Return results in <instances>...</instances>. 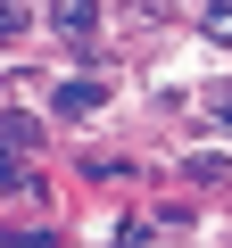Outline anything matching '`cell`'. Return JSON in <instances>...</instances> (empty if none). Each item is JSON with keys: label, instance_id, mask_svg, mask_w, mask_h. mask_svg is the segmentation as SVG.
Masks as SVG:
<instances>
[{"label": "cell", "instance_id": "1", "mask_svg": "<svg viewBox=\"0 0 232 248\" xmlns=\"http://www.w3.org/2000/svg\"><path fill=\"white\" fill-rule=\"evenodd\" d=\"M91 25H99L91 0H58V33H66V42H91Z\"/></svg>", "mask_w": 232, "mask_h": 248}, {"label": "cell", "instance_id": "2", "mask_svg": "<svg viewBox=\"0 0 232 248\" xmlns=\"http://www.w3.org/2000/svg\"><path fill=\"white\" fill-rule=\"evenodd\" d=\"M99 99H108V83H66V91H58V108H66V116H91Z\"/></svg>", "mask_w": 232, "mask_h": 248}, {"label": "cell", "instance_id": "3", "mask_svg": "<svg viewBox=\"0 0 232 248\" xmlns=\"http://www.w3.org/2000/svg\"><path fill=\"white\" fill-rule=\"evenodd\" d=\"M9 149H17V141H0V190H25V166H17Z\"/></svg>", "mask_w": 232, "mask_h": 248}, {"label": "cell", "instance_id": "4", "mask_svg": "<svg viewBox=\"0 0 232 248\" xmlns=\"http://www.w3.org/2000/svg\"><path fill=\"white\" fill-rule=\"evenodd\" d=\"M25 33V9H17V0H0V42H17Z\"/></svg>", "mask_w": 232, "mask_h": 248}, {"label": "cell", "instance_id": "5", "mask_svg": "<svg viewBox=\"0 0 232 248\" xmlns=\"http://www.w3.org/2000/svg\"><path fill=\"white\" fill-rule=\"evenodd\" d=\"M215 116H224V124H232V99H215Z\"/></svg>", "mask_w": 232, "mask_h": 248}]
</instances>
